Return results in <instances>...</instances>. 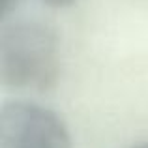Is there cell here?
Here are the masks:
<instances>
[{
  "instance_id": "obj_1",
  "label": "cell",
  "mask_w": 148,
  "mask_h": 148,
  "mask_svg": "<svg viewBox=\"0 0 148 148\" xmlns=\"http://www.w3.org/2000/svg\"><path fill=\"white\" fill-rule=\"evenodd\" d=\"M60 75V45L51 26L21 19L0 34V77L8 90L47 92Z\"/></svg>"
},
{
  "instance_id": "obj_2",
  "label": "cell",
  "mask_w": 148,
  "mask_h": 148,
  "mask_svg": "<svg viewBox=\"0 0 148 148\" xmlns=\"http://www.w3.org/2000/svg\"><path fill=\"white\" fill-rule=\"evenodd\" d=\"M0 148H71V137L53 109L19 99L2 105Z\"/></svg>"
},
{
  "instance_id": "obj_3",
  "label": "cell",
  "mask_w": 148,
  "mask_h": 148,
  "mask_svg": "<svg viewBox=\"0 0 148 148\" xmlns=\"http://www.w3.org/2000/svg\"><path fill=\"white\" fill-rule=\"evenodd\" d=\"M19 2L21 0H0V15H2L4 21L13 13V10L19 6Z\"/></svg>"
},
{
  "instance_id": "obj_4",
  "label": "cell",
  "mask_w": 148,
  "mask_h": 148,
  "mask_svg": "<svg viewBox=\"0 0 148 148\" xmlns=\"http://www.w3.org/2000/svg\"><path fill=\"white\" fill-rule=\"evenodd\" d=\"M45 6L54 8V10H64V8H69L77 2V0H41Z\"/></svg>"
},
{
  "instance_id": "obj_5",
  "label": "cell",
  "mask_w": 148,
  "mask_h": 148,
  "mask_svg": "<svg viewBox=\"0 0 148 148\" xmlns=\"http://www.w3.org/2000/svg\"><path fill=\"white\" fill-rule=\"evenodd\" d=\"M133 148H148V143H145V145H137V146H133Z\"/></svg>"
}]
</instances>
